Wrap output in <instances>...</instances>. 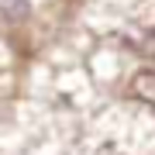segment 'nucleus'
Masks as SVG:
<instances>
[{
  "mask_svg": "<svg viewBox=\"0 0 155 155\" xmlns=\"http://www.w3.org/2000/svg\"><path fill=\"white\" fill-rule=\"evenodd\" d=\"M0 14L7 21H24L28 17V0H0Z\"/></svg>",
  "mask_w": 155,
  "mask_h": 155,
  "instance_id": "2",
  "label": "nucleus"
},
{
  "mask_svg": "<svg viewBox=\"0 0 155 155\" xmlns=\"http://www.w3.org/2000/svg\"><path fill=\"white\" fill-rule=\"evenodd\" d=\"M131 93L141 100V104H148L152 110H155V69H141V72H134V79H131Z\"/></svg>",
  "mask_w": 155,
  "mask_h": 155,
  "instance_id": "1",
  "label": "nucleus"
}]
</instances>
